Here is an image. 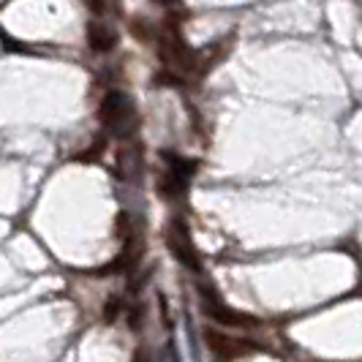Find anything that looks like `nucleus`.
I'll return each instance as SVG.
<instances>
[{
    "instance_id": "nucleus-4",
    "label": "nucleus",
    "mask_w": 362,
    "mask_h": 362,
    "mask_svg": "<svg viewBox=\"0 0 362 362\" xmlns=\"http://www.w3.org/2000/svg\"><path fill=\"white\" fill-rule=\"evenodd\" d=\"M204 341L207 346L216 351L221 360H237V357H245L248 351H254L259 349L256 344L251 341H243V338H232V335H223V332H218V329H204Z\"/></svg>"
},
{
    "instance_id": "nucleus-8",
    "label": "nucleus",
    "mask_w": 362,
    "mask_h": 362,
    "mask_svg": "<svg viewBox=\"0 0 362 362\" xmlns=\"http://www.w3.org/2000/svg\"><path fill=\"white\" fill-rule=\"evenodd\" d=\"M156 3H161V6H172V3H177V0H156Z\"/></svg>"
},
{
    "instance_id": "nucleus-1",
    "label": "nucleus",
    "mask_w": 362,
    "mask_h": 362,
    "mask_svg": "<svg viewBox=\"0 0 362 362\" xmlns=\"http://www.w3.org/2000/svg\"><path fill=\"white\" fill-rule=\"evenodd\" d=\"M101 123L109 128V131H115V134H120V136H128L134 128H136V109H134V101L128 98L126 93L120 90H112L101 101Z\"/></svg>"
},
{
    "instance_id": "nucleus-6",
    "label": "nucleus",
    "mask_w": 362,
    "mask_h": 362,
    "mask_svg": "<svg viewBox=\"0 0 362 362\" xmlns=\"http://www.w3.org/2000/svg\"><path fill=\"white\" fill-rule=\"evenodd\" d=\"M120 308H123V305H120V300H117V297H112V300L107 303V308H104V322L112 325V322L120 316Z\"/></svg>"
},
{
    "instance_id": "nucleus-7",
    "label": "nucleus",
    "mask_w": 362,
    "mask_h": 362,
    "mask_svg": "<svg viewBox=\"0 0 362 362\" xmlns=\"http://www.w3.org/2000/svg\"><path fill=\"white\" fill-rule=\"evenodd\" d=\"M139 316H142V308H134V310H131V327H134V329L139 327Z\"/></svg>"
},
{
    "instance_id": "nucleus-3",
    "label": "nucleus",
    "mask_w": 362,
    "mask_h": 362,
    "mask_svg": "<svg viewBox=\"0 0 362 362\" xmlns=\"http://www.w3.org/2000/svg\"><path fill=\"white\" fill-rule=\"evenodd\" d=\"M166 243H169L172 254L177 256L185 267H191L194 272H202L199 256H197V251H194V243H191L188 229H185V223H182L180 218H175V221H172V226L166 229Z\"/></svg>"
},
{
    "instance_id": "nucleus-9",
    "label": "nucleus",
    "mask_w": 362,
    "mask_h": 362,
    "mask_svg": "<svg viewBox=\"0 0 362 362\" xmlns=\"http://www.w3.org/2000/svg\"><path fill=\"white\" fill-rule=\"evenodd\" d=\"M134 362H145V354L139 351V354H136V360H134Z\"/></svg>"
},
{
    "instance_id": "nucleus-2",
    "label": "nucleus",
    "mask_w": 362,
    "mask_h": 362,
    "mask_svg": "<svg viewBox=\"0 0 362 362\" xmlns=\"http://www.w3.org/2000/svg\"><path fill=\"white\" fill-rule=\"evenodd\" d=\"M202 310L218 322V325H226V327H237V329H254L259 327V319L254 316H245L240 310H232L229 305H223L218 297H210V291H202Z\"/></svg>"
},
{
    "instance_id": "nucleus-5",
    "label": "nucleus",
    "mask_w": 362,
    "mask_h": 362,
    "mask_svg": "<svg viewBox=\"0 0 362 362\" xmlns=\"http://www.w3.org/2000/svg\"><path fill=\"white\" fill-rule=\"evenodd\" d=\"M88 44L93 52H112L117 44V33L107 22H90L88 25Z\"/></svg>"
}]
</instances>
